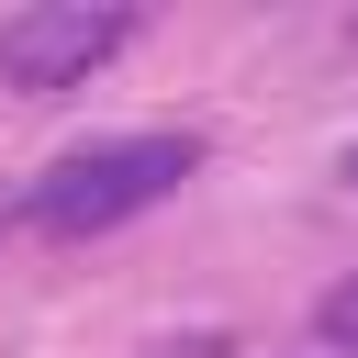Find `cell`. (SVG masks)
<instances>
[{"label":"cell","mask_w":358,"mask_h":358,"mask_svg":"<svg viewBox=\"0 0 358 358\" xmlns=\"http://www.w3.org/2000/svg\"><path fill=\"white\" fill-rule=\"evenodd\" d=\"M313 336H324V358H358V280H336L313 302Z\"/></svg>","instance_id":"obj_3"},{"label":"cell","mask_w":358,"mask_h":358,"mask_svg":"<svg viewBox=\"0 0 358 358\" xmlns=\"http://www.w3.org/2000/svg\"><path fill=\"white\" fill-rule=\"evenodd\" d=\"M168 358H224V336H190V347H168Z\"/></svg>","instance_id":"obj_4"},{"label":"cell","mask_w":358,"mask_h":358,"mask_svg":"<svg viewBox=\"0 0 358 358\" xmlns=\"http://www.w3.org/2000/svg\"><path fill=\"white\" fill-rule=\"evenodd\" d=\"M123 45H134V11H123V0H22V11L0 22V90L67 101V90H90Z\"/></svg>","instance_id":"obj_2"},{"label":"cell","mask_w":358,"mask_h":358,"mask_svg":"<svg viewBox=\"0 0 358 358\" xmlns=\"http://www.w3.org/2000/svg\"><path fill=\"white\" fill-rule=\"evenodd\" d=\"M347 190H358V145H347Z\"/></svg>","instance_id":"obj_5"},{"label":"cell","mask_w":358,"mask_h":358,"mask_svg":"<svg viewBox=\"0 0 358 358\" xmlns=\"http://www.w3.org/2000/svg\"><path fill=\"white\" fill-rule=\"evenodd\" d=\"M347 45H358V22H347Z\"/></svg>","instance_id":"obj_6"},{"label":"cell","mask_w":358,"mask_h":358,"mask_svg":"<svg viewBox=\"0 0 358 358\" xmlns=\"http://www.w3.org/2000/svg\"><path fill=\"white\" fill-rule=\"evenodd\" d=\"M190 168H201V134H168V123H145V134H90V145H67V157L22 190V224L78 246V235H112V224L157 213Z\"/></svg>","instance_id":"obj_1"}]
</instances>
